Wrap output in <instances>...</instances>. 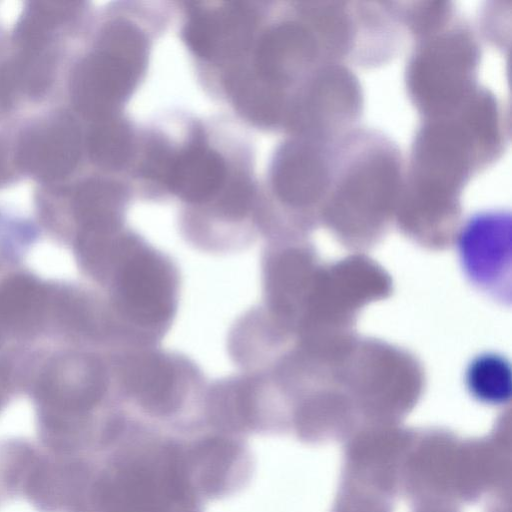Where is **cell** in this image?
Segmentation results:
<instances>
[{"label":"cell","mask_w":512,"mask_h":512,"mask_svg":"<svg viewBox=\"0 0 512 512\" xmlns=\"http://www.w3.org/2000/svg\"><path fill=\"white\" fill-rule=\"evenodd\" d=\"M479 50L461 24L421 37L407 70L410 96L425 118L450 115L478 89Z\"/></svg>","instance_id":"obj_4"},{"label":"cell","mask_w":512,"mask_h":512,"mask_svg":"<svg viewBox=\"0 0 512 512\" xmlns=\"http://www.w3.org/2000/svg\"><path fill=\"white\" fill-rule=\"evenodd\" d=\"M334 161V140L320 147L291 145L279 156L274 168L278 194L290 202H301L324 188H330Z\"/></svg>","instance_id":"obj_8"},{"label":"cell","mask_w":512,"mask_h":512,"mask_svg":"<svg viewBox=\"0 0 512 512\" xmlns=\"http://www.w3.org/2000/svg\"><path fill=\"white\" fill-rule=\"evenodd\" d=\"M114 369L124 395L156 417L176 414L197 380V371L185 359L155 351L118 356Z\"/></svg>","instance_id":"obj_5"},{"label":"cell","mask_w":512,"mask_h":512,"mask_svg":"<svg viewBox=\"0 0 512 512\" xmlns=\"http://www.w3.org/2000/svg\"><path fill=\"white\" fill-rule=\"evenodd\" d=\"M225 167L213 151L196 147L171 160L164 182L188 201H203L221 186Z\"/></svg>","instance_id":"obj_10"},{"label":"cell","mask_w":512,"mask_h":512,"mask_svg":"<svg viewBox=\"0 0 512 512\" xmlns=\"http://www.w3.org/2000/svg\"><path fill=\"white\" fill-rule=\"evenodd\" d=\"M185 453L193 487L201 500L227 495L249 476V454L234 436L214 432L185 443Z\"/></svg>","instance_id":"obj_6"},{"label":"cell","mask_w":512,"mask_h":512,"mask_svg":"<svg viewBox=\"0 0 512 512\" xmlns=\"http://www.w3.org/2000/svg\"><path fill=\"white\" fill-rule=\"evenodd\" d=\"M98 344H49L30 372L25 394L35 412L37 443L63 456L92 451L114 415L108 409L110 369Z\"/></svg>","instance_id":"obj_1"},{"label":"cell","mask_w":512,"mask_h":512,"mask_svg":"<svg viewBox=\"0 0 512 512\" xmlns=\"http://www.w3.org/2000/svg\"><path fill=\"white\" fill-rule=\"evenodd\" d=\"M471 393L487 403H501L510 396L511 370L501 356L486 354L476 358L467 370Z\"/></svg>","instance_id":"obj_11"},{"label":"cell","mask_w":512,"mask_h":512,"mask_svg":"<svg viewBox=\"0 0 512 512\" xmlns=\"http://www.w3.org/2000/svg\"><path fill=\"white\" fill-rule=\"evenodd\" d=\"M35 241L26 226H0V272L21 263Z\"/></svg>","instance_id":"obj_12"},{"label":"cell","mask_w":512,"mask_h":512,"mask_svg":"<svg viewBox=\"0 0 512 512\" xmlns=\"http://www.w3.org/2000/svg\"><path fill=\"white\" fill-rule=\"evenodd\" d=\"M317 51V40L308 30L295 24L282 25L260 44L259 73L270 84L289 81L315 61Z\"/></svg>","instance_id":"obj_9"},{"label":"cell","mask_w":512,"mask_h":512,"mask_svg":"<svg viewBox=\"0 0 512 512\" xmlns=\"http://www.w3.org/2000/svg\"><path fill=\"white\" fill-rule=\"evenodd\" d=\"M39 343L38 331L22 305L0 290V414L24 394Z\"/></svg>","instance_id":"obj_7"},{"label":"cell","mask_w":512,"mask_h":512,"mask_svg":"<svg viewBox=\"0 0 512 512\" xmlns=\"http://www.w3.org/2000/svg\"><path fill=\"white\" fill-rule=\"evenodd\" d=\"M122 235H123V234H122ZM121 237H122V236H121ZM120 239H121V238H120ZM119 241H120V240H119ZM118 243H119V242H118ZM117 246H118V244H117ZM117 246H116V248H117ZM116 248H115V250H116ZM115 250H114V252H115ZM114 252H113V253H114ZM112 255H113V254H112ZM111 258H112V257H111ZM110 260H111V259H110ZM109 262H110V261H109ZM108 265H109V264H108ZM107 267H108V266H107ZM106 269H107V268H106ZM105 272H106V270H105ZM104 274H105V273H104ZM103 276H104V275H103ZM102 279H103V277H102ZM102 279H101V281H102ZM101 281H100V282H101ZM99 284H100V283H99Z\"/></svg>","instance_id":"obj_13"},{"label":"cell","mask_w":512,"mask_h":512,"mask_svg":"<svg viewBox=\"0 0 512 512\" xmlns=\"http://www.w3.org/2000/svg\"><path fill=\"white\" fill-rule=\"evenodd\" d=\"M185 442L130 436L89 458L79 512H200Z\"/></svg>","instance_id":"obj_2"},{"label":"cell","mask_w":512,"mask_h":512,"mask_svg":"<svg viewBox=\"0 0 512 512\" xmlns=\"http://www.w3.org/2000/svg\"><path fill=\"white\" fill-rule=\"evenodd\" d=\"M121 324L163 332L175 315L179 275L173 262L138 237L124 234L101 282Z\"/></svg>","instance_id":"obj_3"}]
</instances>
